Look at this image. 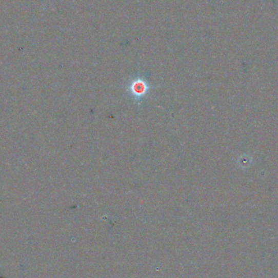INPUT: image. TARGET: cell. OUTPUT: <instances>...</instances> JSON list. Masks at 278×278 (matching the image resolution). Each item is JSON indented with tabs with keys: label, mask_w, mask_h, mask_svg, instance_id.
Returning <instances> with one entry per match:
<instances>
[{
	"label": "cell",
	"mask_w": 278,
	"mask_h": 278,
	"mask_svg": "<svg viewBox=\"0 0 278 278\" xmlns=\"http://www.w3.org/2000/svg\"><path fill=\"white\" fill-rule=\"evenodd\" d=\"M149 90L150 86H148L147 82L145 80H142V79L133 81L129 86V94H131V96L136 101H138V100L144 98Z\"/></svg>",
	"instance_id": "obj_1"
}]
</instances>
